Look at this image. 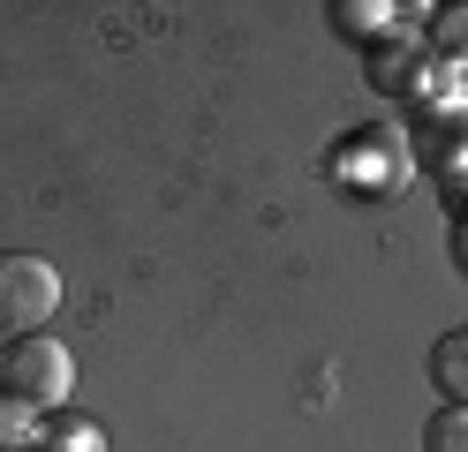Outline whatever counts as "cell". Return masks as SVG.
Instances as JSON below:
<instances>
[{"label": "cell", "mask_w": 468, "mask_h": 452, "mask_svg": "<svg viewBox=\"0 0 468 452\" xmlns=\"http://www.w3.org/2000/svg\"><path fill=\"white\" fill-rule=\"evenodd\" d=\"M325 173L340 181L347 196H393L416 181V143H408V129H356V136H340L325 151Z\"/></svg>", "instance_id": "cell-1"}, {"label": "cell", "mask_w": 468, "mask_h": 452, "mask_svg": "<svg viewBox=\"0 0 468 452\" xmlns=\"http://www.w3.org/2000/svg\"><path fill=\"white\" fill-rule=\"evenodd\" d=\"M69 384H76V354L53 340V331H23V340H8V347H0V392L31 400L38 415H46V407L61 415Z\"/></svg>", "instance_id": "cell-2"}, {"label": "cell", "mask_w": 468, "mask_h": 452, "mask_svg": "<svg viewBox=\"0 0 468 452\" xmlns=\"http://www.w3.org/2000/svg\"><path fill=\"white\" fill-rule=\"evenodd\" d=\"M61 310V271L31 249H0V331L23 340V331H46V317Z\"/></svg>", "instance_id": "cell-3"}, {"label": "cell", "mask_w": 468, "mask_h": 452, "mask_svg": "<svg viewBox=\"0 0 468 452\" xmlns=\"http://www.w3.org/2000/svg\"><path fill=\"white\" fill-rule=\"evenodd\" d=\"M423 76V46H416V30H393V38H378L370 46V83L386 90V99H408Z\"/></svg>", "instance_id": "cell-4"}, {"label": "cell", "mask_w": 468, "mask_h": 452, "mask_svg": "<svg viewBox=\"0 0 468 452\" xmlns=\"http://www.w3.org/2000/svg\"><path fill=\"white\" fill-rule=\"evenodd\" d=\"M400 16L408 8H393V0H333V30L356 38V46H378V38H393V30H408Z\"/></svg>", "instance_id": "cell-5"}, {"label": "cell", "mask_w": 468, "mask_h": 452, "mask_svg": "<svg viewBox=\"0 0 468 452\" xmlns=\"http://www.w3.org/2000/svg\"><path fill=\"white\" fill-rule=\"evenodd\" d=\"M416 166L438 181V196L453 204V219H468V136H461V143H438V151H423Z\"/></svg>", "instance_id": "cell-6"}, {"label": "cell", "mask_w": 468, "mask_h": 452, "mask_svg": "<svg viewBox=\"0 0 468 452\" xmlns=\"http://www.w3.org/2000/svg\"><path fill=\"white\" fill-rule=\"evenodd\" d=\"M31 452H106V430H99V422L91 415H46L38 422V437H31Z\"/></svg>", "instance_id": "cell-7"}, {"label": "cell", "mask_w": 468, "mask_h": 452, "mask_svg": "<svg viewBox=\"0 0 468 452\" xmlns=\"http://www.w3.org/2000/svg\"><path fill=\"white\" fill-rule=\"evenodd\" d=\"M431 384H438L446 407H468V331H446L431 347Z\"/></svg>", "instance_id": "cell-8"}, {"label": "cell", "mask_w": 468, "mask_h": 452, "mask_svg": "<svg viewBox=\"0 0 468 452\" xmlns=\"http://www.w3.org/2000/svg\"><path fill=\"white\" fill-rule=\"evenodd\" d=\"M431 46H438V60H446V68H461V76H468V8H438Z\"/></svg>", "instance_id": "cell-9"}, {"label": "cell", "mask_w": 468, "mask_h": 452, "mask_svg": "<svg viewBox=\"0 0 468 452\" xmlns=\"http://www.w3.org/2000/svg\"><path fill=\"white\" fill-rule=\"evenodd\" d=\"M31 437H38V407L0 392V452H31Z\"/></svg>", "instance_id": "cell-10"}, {"label": "cell", "mask_w": 468, "mask_h": 452, "mask_svg": "<svg viewBox=\"0 0 468 452\" xmlns=\"http://www.w3.org/2000/svg\"><path fill=\"white\" fill-rule=\"evenodd\" d=\"M423 452H468V407H438L423 422Z\"/></svg>", "instance_id": "cell-11"}, {"label": "cell", "mask_w": 468, "mask_h": 452, "mask_svg": "<svg viewBox=\"0 0 468 452\" xmlns=\"http://www.w3.org/2000/svg\"><path fill=\"white\" fill-rule=\"evenodd\" d=\"M453 264L468 271V219H453Z\"/></svg>", "instance_id": "cell-12"}]
</instances>
